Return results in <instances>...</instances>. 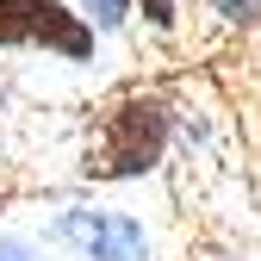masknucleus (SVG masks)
<instances>
[{
	"label": "nucleus",
	"instance_id": "f03ea898",
	"mask_svg": "<svg viewBox=\"0 0 261 261\" xmlns=\"http://www.w3.org/2000/svg\"><path fill=\"white\" fill-rule=\"evenodd\" d=\"M93 19L62 0H0V50H50L62 62H93Z\"/></svg>",
	"mask_w": 261,
	"mask_h": 261
},
{
	"label": "nucleus",
	"instance_id": "20e7f679",
	"mask_svg": "<svg viewBox=\"0 0 261 261\" xmlns=\"http://www.w3.org/2000/svg\"><path fill=\"white\" fill-rule=\"evenodd\" d=\"M205 13L230 31H255L261 25V0H205Z\"/></svg>",
	"mask_w": 261,
	"mask_h": 261
},
{
	"label": "nucleus",
	"instance_id": "f257e3e1",
	"mask_svg": "<svg viewBox=\"0 0 261 261\" xmlns=\"http://www.w3.org/2000/svg\"><path fill=\"white\" fill-rule=\"evenodd\" d=\"M168 143H174V106L162 93H124L93 124L81 174L87 180H143L162 168Z\"/></svg>",
	"mask_w": 261,
	"mask_h": 261
},
{
	"label": "nucleus",
	"instance_id": "39448f33",
	"mask_svg": "<svg viewBox=\"0 0 261 261\" xmlns=\"http://www.w3.org/2000/svg\"><path fill=\"white\" fill-rule=\"evenodd\" d=\"M87 7V19H93V31H118L130 13H137V0H81Z\"/></svg>",
	"mask_w": 261,
	"mask_h": 261
},
{
	"label": "nucleus",
	"instance_id": "423d86ee",
	"mask_svg": "<svg viewBox=\"0 0 261 261\" xmlns=\"http://www.w3.org/2000/svg\"><path fill=\"white\" fill-rule=\"evenodd\" d=\"M137 13L149 31H174L180 25V0H137Z\"/></svg>",
	"mask_w": 261,
	"mask_h": 261
},
{
	"label": "nucleus",
	"instance_id": "7ed1b4c3",
	"mask_svg": "<svg viewBox=\"0 0 261 261\" xmlns=\"http://www.w3.org/2000/svg\"><path fill=\"white\" fill-rule=\"evenodd\" d=\"M44 237L75 249L81 261H149L143 224L130 212H112V205H69V212H56V224Z\"/></svg>",
	"mask_w": 261,
	"mask_h": 261
},
{
	"label": "nucleus",
	"instance_id": "0eeeda50",
	"mask_svg": "<svg viewBox=\"0 0 261 261\" xmlns=\"http://www.w3.org/2000/svg\"><path fill=\"white\" fill-rule=\"evenodd\" d=\"M0 261H38V249L19 243V237H0Z\"/></svg>",
	"mask_w": 261,
	"mask_h": 261
}]
</instances>
